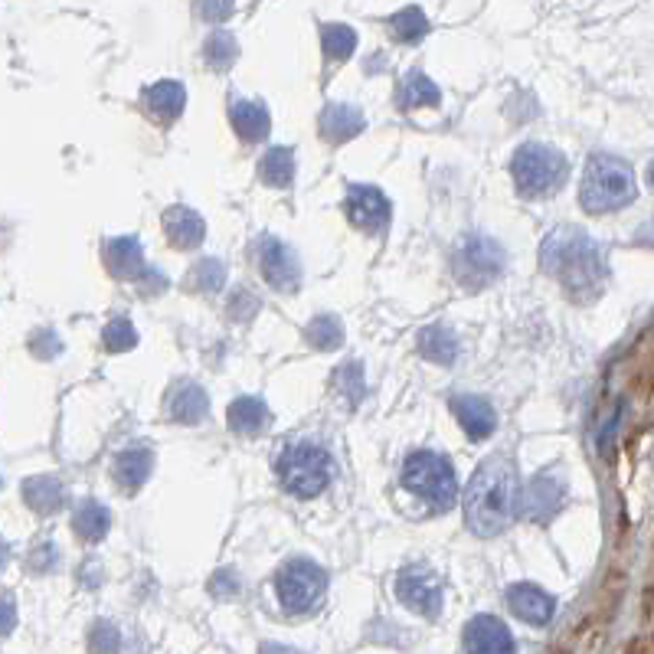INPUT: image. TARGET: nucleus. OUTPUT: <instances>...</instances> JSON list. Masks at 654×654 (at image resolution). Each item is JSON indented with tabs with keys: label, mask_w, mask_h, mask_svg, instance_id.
I'll return each instance as SVG.
<instances>
[{
	"label": "nucleus",
	"mask_w": 654,
	"mask_h": 654,
	"mask_svg": "<svg viewBox=\"0 0 654 654\" xmlns=\"http://www.w3.org/2000/svg\"><path fill=\"white\" fill-rule=\"evenodd\" d=\"M540 269L560 282V288L573 298V301H593L603 295L606 278H609V265H606V252L603 246L576 229V226H560L554 229L544 246H540Z\"/></svg>",
	"instance_id": "obj_1"
},
{
	"label": "nucleus",
	"mask_w": 654,
	"mask_h": 654,
	"mask_svg": "<svg viewBox=\"0 0 654 654\" xmlns=\"http://www.w3.org/2000/svg\"><path fill=\"white\" fill-rule=\"evenodd\" d=\"M324 586H328V576L318 563L311 560H292L278 570L275 576V593H278V603L285 606V613L298 616V613H308L321 603L324 596Z\"/></svg>",
	"instance_id": "obj_8"
},
{
	"label": "nucleus",
	"mask_w": 654,
	"mask_h": 654,
	"mask_svg": "<svg viewBox=\"0 0 654 654\" xmlns=\"http://www.w3.org/2000/svg\"><path fill=\"white\" fill-rule=\"evenodd\" d=\"M7 560H10V547L3 544V537H0V570L7 567Z\"/></svg>",
	"instance_id": "obj_43"
},
{
	"label": "nucleus",
	"mask_w": 654,
	"mask_h": 654,
	"mask_svg": "<svg viewBox=\"0 0 654 654\" xmlns=\"http://www.w3.org/2000/svg\"><path fill=\"white\" fill-rule=\"evenodd\" d=\"M105 269L118 278V282H138L144 265V252L141 242L134 236H118L105 246Z\"/></svg>",
	"instance_id": "obj_18"
},
{
	"label": "nucleus",
	"mask_w": 654,
	"mask_h": 654,
	"mask_svg": "<svg viewBox=\"0 0 654 654\" xmlns=\"http://www.w3.org/2000/svg\"><path fill=\"white\" fill-rule=\"evenodd\" d=\"M223 282H226L223 262H219V259H203V262H197V265L190 269V275H187V292L213 295V292L223 288Z\"/></svg>",
	"instance_id": "obj_33"
},
{
	"label": "nucleus",
	"mask_w": 654,
	"mask_h": 654,
	"mask_svg": "<svg viewBox=\"0 0 654 654\" xmlns=\"http://www.w3.org/2000/svg\"><path fill=\"white\" fill-rule=\"evenodd\" d=\"M403 488L419 495L423 501H429L439 511H449L459 501V481H455V468L449 465L445 455L439 452H413L403 465Z\"/></svg>",
	"instance_id": "obj_6"
},
{
	"label": "nucleus",
	"mask_w": 654,
	"mask_h": 654,
	"mask_svg": "<svg viewBox=\"0 0 654 654\" xmlns=\"http://www.w3.org/2000/svg\"><path fill=\"white\" fill-rule=\"evenodd\" d=\"M259 177L262 183L269 187H292V177H295V154L292 147H269L259 160Z\"/></svg>",
	"instance_id": "obj_28"
},
{
	"label": "nucleus",
	"mask_w": 654,
	"mask_h": 654,
	"mask_svg": "<svg viewBox=\"0 0 654 654\" xmlns=\"http://www.w3.org/2000/svg\"><path fill=\"white\" fill-rule=\"evenodd\" d=\"M465 654H514V635L495 616H475L465 626Z\"/></svg>",
	"instance_id": "obj_13"
},
{
	"label": "nucleus",
	"mask_w": 654,
	"mask_h": 654,
	"mask_svg": "<svg viewBox=\"0 0 654 654\" xmlns=\"http://www.w3.org/2000/svg\"><path fill=\"white\" fill-rule=\"evenodd\" d=\"M334 387H337V393L347 396L350 406H357V403L364 400V367H360L357 360H347V364L334 373Z\"/></svg>",
	"instance_id": "obj_35"
},
{
	"label": "nucleus",
	"mask_w": 654,
	"mask_h": 654,
	"mask_svg": "<svg viewBox=\"0 0 654 654\" xmlns=\"http://www.w3.org/2000/svg\"><path fill=\"white\" fill-rule=\"evenodd\" d=\"M23 501L29 511L49 518L56 511H62L66 504V488L52 478V475H36V478H26L23 481Z\"/></svg>",
	"instance_id": "obj_22"
},
{
	"label": "nucleus",
	"mask_w": 654,
	"mask_h": 654,
	"mask_svg": "<svg viewBox=\"0 0 654 654\" xmlns=\"http://www.w3.org/2000/svg\"><path fill=\"white\" fill-rule=\"evenodd\" d=\"M151 468H154V455L147 449H124L118 459H115V481L124 488V491H138L147 478H151Z\"/></svg>",
	"instance_id": "obj_25"
},
{
	"label": "nucleus",
	"mask_w": 654,
	"mask_h": 654,
	"mask_svg": "<svg viewBox=\"0 0 654 654\" xmlns=\"http://www.w3.org/2000/svg\"><path fill=\"white\" fill-rule=\"evenodd\" d=\"M16 629V603L10 596H0V639H7Z\"/></svg>",
	"instance_id": "obj_41"
},
{
	"label": "nucleus",
	"mask_w": 654,
	"mask_h": 654,
	"mask_svg": "<svg viewBox=\"0 0 654 654\" xmlns=\"http://www.w3.org/2000/svg\"><path fill=\"white\" fill-rule=\"evenodd\" d=\"M639 193L635 170L616 154H593L583 174L580 203L586 213H616L629 206Z\"/></svg>",
	"instance_id": "obj_3"
},
{
	"label": "nucleus",
	"mask_w": 654,
	"mask_h": 654,
	"mask_svg": "<svg viewBox=\"0 0 654 654\" xmlns=\"http://www.w3.org/2000/svg\"><path fill=\"white\" fill-rule=\"evenodd\" d=\"M396 596L406 609L426 619H439L442 613V583L429 567H406L396 580Z\"/></svg>",
	"instance_id": "obj_9"
},
{
	"label": "nucleus",
	"mask_w": 654,
	"mask_h": 654,
	"mask_svg": "<svg viewBox=\"0 0 654 654\" xmlns=\"http://www.w3.org/2000/svg\"><path fill=\"white\" fill-rule=\"evenodd\" d=\"M118 649H121V632H118L111 622L98 619V622L88 629V652L92 654H118Z\"/></svg>",
	"instance_id": "obj_36"
},
{
	"label": "nucleus",
	"mask_w": 654,
	"mask_h": 654,
	"mask_svg": "<svg viewBox=\"0 0 654 654\" xmlns=\"http://www.w3.org/2000/svg\"><path fill=\"white\" fill-rule=\"evenodd\" d=\"M649 180H652V187H654V160H652V167H649Z\"/></svg>",
	"instance_id": "obj_44"
},
{
	"label": "nucleus",
	"mask_w": 654,
	"mask_h": 654,
	"mask_svg": "<svg viewBox=\"0 0 654 654\" xmlns=\"http://www.w3.org/2000/svg\"><path fill=\"white\" fill-rule=\"evenodd\" d=\"M452 413H455L459 426L465 429V436L472 442H485L495 432V426H498L495 406L485 396H455L452 400Z\"/></svg>",
	"instance_id": "obj_16"
},
{
	"label": "nucleus",
	"mask_w": 654,
	"mask_h": 654,
	"mask_svg": "<svg viewBox=\"0 0 654 654\" xmlns=\"http://www.w3.org/2000/svg\"><path fill=\"white\" fill-rule=\"evenodd\" d=\"M233 7H236V0H193L197 16H200V20H210V23H223V20H229Z\"/></svg>",
	"instance_id": "obj_38"
},
{
	"label": "nucleus",
	"mask_w": 654,
	"mask_h": 654,
	"mask_svg": "<svg viewBox=\"0 0 654 654\" xmlns=\"http://www.w3.org/2000/svg\"><path fill=\"white\" fill-rule=\"evenodd\" d=\"M26 567H29V573H52V570L59 567V550L46 540V544H39V547L29 554Z\"/></svg>",
	"instance_id": "obj_37"
},
{
	"label": "nucleus",
	"mask_w": 654,
	"mask_h": 654,
	"mask_svg": "<svg viewBox=\"0 0 654 654\" xmlns=\"http://www.w3.org/2000/svg\"><path fill=\"white\" fill-rule=\"evenodd\" d=\"M344 210H347V219L370 236H377L390 226V200L377 187L354 183L344 197Z\"/></svg>",
	"instance_id": "obj_11"
},
{
	"label": "nucleus",
	"mask_w": 654,
	"mask_h": 654,
	"mask_svg": "<svg viewBox=\"0 0 654 654\" xmlns=\"http://www.w3.org/2000/svg\"><path fill=\"white\" fill-rule=\"evenodd\" d=\"M141 105L144 111L160 121V124H170L183 115V105H187V88L174 79H164V82H154L141 92Z\"/></svg>",
	"instance_id": "obj_15"
},
{
	"label": "nucleus",
	"mask_w": 654,
	"mask_h": 654,
	"mask_svg": "<svg viewBox=\"0 0 654 654\" xmlns=\"http://www.w3.org/2000/svg\"><path fill=\"white\" fill-rule=\"evenodd\" d=\"M210 590H213L216 599H233V596L239 593V576H236L233 570H219V573L213 576Z\"/></svg>",
	"instance_id": "obj_40"
},
{
	"label": "nucleus",
	"mask_w": 654,
	"mask_h": 654,
	"mask_svg": "<svg viewBox=\"0 0 654 654\" xmlns=\"http://www.w3.org/2000/svg\"><path fill=\"white\" fill-rule=\"evenodd\" d=\"M102 341H105V350H111V354H124V350H131V347L138 344V331H134L131 321L115 318V321L105 324Z\"/></svg>",
	"instance_id": "obj_34"
},
{
	"label": "nucleus",
	"mask_w": 654,
	"mask_h": 654,
	"mask_svg": "<svg viewBox=\"0 0 654 654\" xmlns=\"http://www.w3.org/2000/svg\"><path fill=\"white\" fill-rule=\"evenodd\" d=\"M229 121L236 128V134L249 144L255 141H265L269 131H272V118H269V108L255 98H233L229 102Z\"/></svg>",
	"instance_id": "obj_17"
},
{
	"label": "nucleus",
	"mask_w": 654,
	"mask_h": 654,
	"mask_svg": "<svg viewBox=\"0 0 654 654\" xmlns=\"http://www.w3.org/2000/svg\"><path fill=\"white\" fill-rule=\"evenodd\" d=\"M255 262H259L262 278L275 292H298V285H301V262H298V255L285 242L265 236L259 242V249H255Z\"/></svg>",
	"instance_id": "obj_10"
},
{
	"label": "nucleus",
	"mask_w": 654,
	"mask_h": 654,
	"mask_svg": "<svg viewBox=\"0 0 654 654\" xmlns=\"http://www.w3.org/2000/svg\"><path fill=\"white\" fill-rule=\"evenodd\" d=\"M504 249L501 242H495L491 236H481V233H472L465 236L455 252H452V272H455V282L468 292H481L488 288L491 282L501 278L504 272Z\"/></svg>",
	"instance_id": "obj_7"
},
{
	"label": "nucleus",
	"mask_w": 654,
	"mask_h": 654,
	"mask_svg": "<svg viewBox=\"0 0 654 654\" xmlns=\"http://www.w3.org/2000/svg\"><path fill=\"white\" fill-rule=\"evenodd\" d=\"M387 26H390L396 43H419L429 33V20L419 7H403L400 13H393L387 20Z\"/></svg>",
	"instance_id": "obj_29"
},
{
	"label": "nucleus",
	"mask_w": 654,
	"mask_h": 654,
	"mask_svg": "<svg viewBox=\"0 0 654 654\" xmlns=\"http://www.w3.org/2000/svg\"><path fill=\"white\" fill-rule=\"evenodd\" d=\"M439 102H442V92H439V85H436L426 72L413 69V72L403 75V82H400V88H396V105H400L403 111L423 108V105L436 108Z\"/></svg>",
	"instance_id": "obj_23"
},
{
	"label": "nucleus",
	"mask_w": 654,
	"mask_h": 654,
	"mask_svg": "<svg viewBox=\"0 0 654 654\" xmlns=\"http://www.w3.org/2000/svg\"><path fill=\"white\" fill-rule=\"evenodd\" d=\"M108 527H111V514H108V508L98 504V501H82V504L75 508V514H72V531H75V537L85 540V544H98V540L108 534Z\"/></svg>",
	"instance_id": "obj_26"
},
{
	"label": "nucleus",
	"mask_w": 654,
	"mask_h": 654,
	"mask_svg": "<svg viewBox=\"0 0 654 654\" xmlns=\"http://www.w3.org/2000/svg\"><path fill=\"white\" fill-rule=\"evenodd\" d=\"M275 475L285 485V491H292L295 498H314V495H321L331 485L334 459L318 442H308V439L305 442H292L275 459Z\"/></svg>",
	"instance_id": "obj_5"
},
{
	"label": "nucleus",
	"mask_w": 654,
	"mask_h": 654,
	"mask_svg": "<svg viewBox=\"0 0 654 654\" xmlns=\"http://www.w3.org/2000/svg\"><path fill=\"white\" fill-rule=\"evenodd\" d=\"M563 501H567V485H563L554 472H540V475L527 485V491L521 495V511H524L531 521L544 524V521H550V518L563 508Z\"/></svg>",
	"instance_id": "obj_12"
},
{
	"label": "nucleus",
	"mask_w": 654,
	"mask_h": 654,
	"mask_svg": "<svg viewBox=\"0 0 654 654\" xmlns=\"http://www.w3.org/2000/svg\"><path fill=\"white\" fill-rule=\"evenodd\" d=\"M236 56H239V46H236V36H233V33L216 29L213 36H206V43H203V59H206L210 69L223 72V69H229V66L236 62Z\"/></svg>",
	"instance_id": "obj_31"
},
{
	"label": "nucleus",
	"mask_w": 654,
	"mask_h": 654,
	"mask_svg": "<svg viewBox=\"0 0 654 654\" xmlns=\"http://www.w3.org/2000/svg\"><path fill=\"white\" fill-rule=\"evenodd\" d=\"M206 409H210V396L203 387L183 380L177 383L170 393H167V416L174 423H183V426H197L200 419H206Z\"/></svg>",
	"instance_id": "obj_20"
},
{
	"label": "nucleus",
	"mask_w": 654,
	"mask_h": 654,
	"mask_svg": "<svg viewBox=\"0 0 654 654\" xmlns=\"http://www.w3.org/2000/svg\"><path fill=\"white\" fill-rule=\"evenodd\" d=\"M262 654H301V652H295V649H288V645H262Z\"/></svg>",
	"instance_id": "obj_42"
},
{
	"label": "nucleus",
	"mask_w": 654,
	"mask_h": 654,
	"mask_svg": "<svg viewBox=\"0 0 654 654\" xmlns=\"http://www.w3.org/2000/svg\"><path fill=\"white\" fill-rule=\"evenodd\" d=\"M269 419H272L269 406L255 396H239L226 413V423L236 436H259V432H265Z\"/></svg>",
	"instance_id": "obj_24"
},
{
	"label": "nucleus",
	"mask_w": 654,
	"mask_h": 654,
	"mask_svg": "<svg viewBox=\"0 0 654 654\" xmlns=\"http://www.w3.org/2000/svg\"><path fill=\"white\" fill-rule=\"evenodd\" d=\"M305 337L318 350H337L344 344V324L334 314H321L305 328Z\"/></svg>",
	"instance_id": "obj_32"
},
{
	"label": "nucleus",
	"mask_w": 654,
	"mask_h": 654,
	"mask_svg": "<svg viewBox=\"0 0 654 654\" xmlns=\"http://www.w3.org/2000/svg\"><path fill=\"white\" fill-rule=\"evenodd\" d=\"M508 606L518 619H524L527 626H547L557 613V599L550 593H544L534 583H518L508 590Z\"/></svg>",
	"instance_id": "obj_14"
},
{
	"label": "nucleus",
	"mask_w": 654,
	"mask_h": 654,
	"mask_svg": "<svg viewBox=\"0 0 654 654\" xmlns=\"http://www.w3.org/2000/svg\"><path fill=\"white\" fill-rule=\"evenodd\" d=\"M521 511L518 472L508 459L495 455L478 465L465 488V521L478 537H498Z\"/></svg>",
	"instance_id": "obj_2"
},
{
	"label": "nucleus",
	"mask_w": 654,
	"mask_h": 654,
	"mask_svg": "<svg viewBox=\"0 0 654 654\" xmlns=\"http://www.w3.org/2000/svg\"><path fill=\"white\" fill-rule=\"evenodd\" d=\"M511 174L524 200H540V197L557 193L567 183L570 160L563 157V151L531 141V144H521L518 154L511 157Z\"/></svg>",
	"instance_id": "obj_4"
},
{
	"label": "nucleus",
	"mask_w": 654,
	"mask_h": 654,
	"mask_svg": "<svg viewBox=\"0 0 654 654\" xmlns=\"http://www.w3.org/2000/svg\"><path fill=\"white\" fill-rule=\"evenodd\" d=\"M419 354L432 364L452 367L459 360V341L449 328H426L419 334Z\"/></svg>",
	"instance_id": "obj_27"
},
{
	"label": "nucleus",
	"mask_w": 654,
	"mask_h": 654,
	"mask_svg": "<svg viewBox=\"0 0 654 654\" xmlns=\"http://www.w3.org/2000/svg\"><path fill=\"white\" fill-rule=\"evenodd\" d=\"M321 138L328 141V144H344V141H350V138H357L360 131H364V115L354 108V105H328L324 111H321Z\"/></svg>",
	"instance_id": "obj_21"
},
{
	"label": "nucleus",
	"mask_w": 654,
	"mask_h": 654,
	"mask_svg": "<svg viewBox=\"0 0 654 654\" xmlns=\"http://www.w3.org/2000/svg\"><path fill=\"white\" fill-rule=\"evenodd\" d=\"M321 46H324V56L331 62H344L357 49V33L347 23H324L321 26Z\"/></svg>",
	"instance_id": "obj_30"
},
{
	"label": "nucleus",
	"mask_w": 654,
	"mask_h": 654,
	"mask_svg": "<svg viewBox=\"0 0 654 654\" xmlns=\"http://www.w3.org/2000/svg\"><path fill=\"white\" fill-rule=\"evenodd\" d=\"M164 233H167L170 246H177V249H197L206 239V223L190 206H170L164 213Z\"/></svg>",
	"instance_id": "obj_19"
},
{
	"label": "nucleus",
	"mask_w": 654,
	"mask_h": 654,
	"mask_svg": "<svg viewBox=\"0 0 654 654\" xmlns=\"http://www.w3.org/2000/svg\"><path fill=\"white\" fill-rule=\"evenodd\" d=\"M259 311V298L252 295V292H236L233 298H229V314L236 318V321H249L252 314Z\"/></svg>",
	"instance_id": "obj_39"
}]
</instances>
